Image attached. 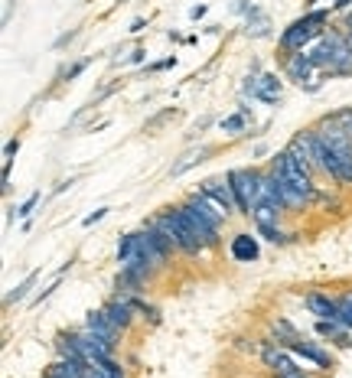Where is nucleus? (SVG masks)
Returning a JSON list of instances; mask_svg holds the SVG:
<instances>
[{"label": "nucleus", "instance_id": "obj_33", "mask_svg": "<svg viewBox=\"0 0 352 378\" xmlns=\"http://www.w3.org/2000/svg\"><path fill=\"white\" fill-rule=\"evenodd\" d=\"M346 29H352V13H349V17H346Z\"/></svg>", "mask_w": 352, "mask_h": 378}, {"label": "nucleus", "instance_id": "obj_23", "mask_svg": "<svg viewBox=\"0 0 352 378\" xmlns=\"http://www.w3.org/2000/svg\"><path fill=\"white\" fill-rule=\"evenodd\" d=\"M36 202H39V192H33V196H29L27 202H23V206L17 209V216H20V218H27L29 212H33V209H36Z\"/></svg>", "mask_w": 352, "mask_h": 378}, {"label": "nucleus", "instance_id": "obj_14", "mask_svg": "<svg viewBox=\"0 0 352 378\" xmlns=\"http://www.w3.org/2000/svg\"><path fill=\"white\" fill-rule=\"evenodd\" d=\"M88 362L82 359H59L46 369V378H85Z\"/></svg>", "mask_w": 352, "mask_h": 378}, {"label": "nucleus", "instance_id": "obj_21", "mask_svg": "<svg viewBox=\"0 0 352 378\" xmlns=\"http://www.w3.org/2000/svg\"><path fill=\"white\" fill-rule=\"evenodd\" d=\"M330 121H333V124H339V127H343V131L352 137V108H343V111L330 114Z\"/></svg>", "mask_w": 352, "mask_h": 378}, {"label": "nucleus", "instance_id": "obj_7", "mask_svg": "<svg viewBox=\"0 0 352 378\" xmlns=\"http://www.w3.org/2000/svg\"><path fill=\"white\" fill-rule=\"evenodd\" d=\"M199 192H206V196L225 212V218H229L232 212H238V199H235V189H232L229 180H202Z\"/></svg>", "mask_w": 352, "mask_h": 378}, {"label": "nucleus", "instance_id": "obj_31", "mask_svg": "<svg viewBox=\"0 0 352 378\" xmlns=\"http://www.w3.org/2000/svg\"><path fill=\"white\" fill-rule=\"evenodd\" d=\"M143 56H147V49H134V52H131V62H141Z\"/></svg>", "mask_w": 352, "mask_h": 378}, {"label": "nucleus", "instance_id": "obj_5", "mask_svg": "<svg viewBox=\"0 0 352 378\" xmlns=\"http://www.w3.org/2000/svg\"><path fill=\"white\" fill-rule=\"evenodd\" d=\"M316 62L310 56H307V52H294V56H287V62H284V72H287V78H290V82H297V85L300 88H310V92H316V88H320V82H314L316 78Z\"/></svg>", "mask_w": 352, "mask_h": 378}, {"label": "nucleus", "instance_id": "obj_26", "mask_svg": "<svg viewBox=\"0 0 352 378\" xmlns=\"http://www.w3.org/2000/svg\"><path fill=\"white\" fill-rule=\"evenodd\" d=\"M85 66H88V59H82V62H76V66L69 69L66 72V78H76V76H82V72H85Z\"/></svg>", "mask_w": 352, "mask_h": 378}, {"label": "nucleus", "instance_id": "obj_2", "mask_svg": "<svg viewBox=\"0 0 352 378\" xmlns=\"http://www.w3.org/2000/svg\"><path fill=\"white\" fill-rule=\"evenodd\" d=\"M153 225L160 228L163 235L170 238V245L173 248H180L183 255H190V258H196L202 251V241H199V235H196V228H192V222L186 218V212H183V206L180 209H167V212H160V216H153L150 218Z\"/></svg>", "mask_w": 352, "mask_h": 378}, {"label": "nucleus", "instance_id": "obj_22", "mask_svg": "<svg viewBox=\"0 0 352 378\" xmlns=\"http://www.w3.org/2000/svg\"><path fill=\"white\" fill-rule=\"evenodd\" d=\"M336 320H339L343 326H349V330H352V293L339 300V316H336Z\"/></svg>", "mask_w": 352, "mask_h": 378}, {"label": "nucleus", "instance_id": "obj_27", "mask_svg": "<svg viewBox=\"0 0 352 378\" xmlns=\"http://www.w3.org/2000/svg\"><path fill=\"white\" fill-rule=\"evenodd\" d=\"M206 10H209L206 4H196V7L190 10V20H202V17H206Z\"/></svg>", "mask_w": 352, "mask_h": 378}, {"label": "nucleus", "instance_id": "obj_12", "mask_svg": "<svg viewBox=\"0 0 352 378\" xmlns=\"http://www.w3.org/2000/svg\"><path fill=\"white\" fill-rule=\"evenodd\" d=\"M307 310L314 313L316 320H336L339 316V300H330L326 293H307Z\"/></svg>", "mask_w": 352, "mask_h": 378}, {"label": "nucleus", "instance_id": "obj_32", "mask_svg": "<svg viewBox=\"0 0 352 378\" xmlns=\"http://www.w3.org/2000/svg\"><path fill=\"white\" fill-rule=\"evenodd\" d=\"M346 39H349V49H352V29H346Z\"/></svg>", "mask_w": 352, "mask_h": 378}, {"label": "nucleus", "instance_id": "obj_20", "mask_svg": "<svg viewBox=\"0 0 352 378\" xmlns=\"http://www.w3.org/2000/svg\"><path fill=\"white\" fill-rule=\"evenodd\" d=\"M36 277H39V274H36V271H33V274L27 277V281L20 284L17 290H10V293H7V303H17V300H23V297H27V293H29V287L36 284Z\"/></svg>", "mask_w": 352, "mask_h": 378}, {"label": "nucleus", "instance_id": "obj_17", "mask_svg": "<svg viewBox=\"0 0 352 378\" xmlns=\"http://www.w3.org/2000/svg\"><path fill=\"white\" fill-rule=\"evenodd\" d=\"M219 127H222L225 134H232V137H238V134H245V131H248V114H245V111L229 114L225 121H219Z\"/></svg>", "mask_w": 352, "mask_h": 378}, {"label": "nucleus", "instance_id": "obj_10", "mask_svg": "<svg viewBox=\"0 0 352 378\" xmlns=\"http://www.w3.org/2000/svg\"><path fill=\"white\" fill-rule=\"evenodd\" d=\"M232 258H235L238 265H251V261H258V241L251 232H238L235 238H232V245H229Z\"/></svg>", "mask_w": 352, "mask_h": 378}, {"label": "nucleus", "instance_id": "obj_18", "mask_svg": "<svg viewBox=\"0 0 352 378\" xmlns=\"http://www.w3.org/2000/svg\"><path fill=\"white\" fill-rule=\"evenodd\" d=\"M206 153H209V150H206V147H199V150H190V153H186V157H183V160H180V163H176V167H173V170H170V176H183V173L190 170V167H196V163H202V160H206Z\"/></svg>", "mask_w": 352, "mask_h": 378}, {"label": "nucleus", "instance_id": "obj_3", "mask_svg": "<svg viewBox=\"0 0 352 378\" xmlns=\"http://www.w3.org/2000/svg\"><path fill=\"white\" fill-rule=\"evenodd\" d=\"M326 23H330V13H326V10H310L307 17L294 20V23L284 29V36H281V49H284L287 56L304 52L310 39L323 36V33H326Z\"/></svg>", "mask_w": 352, "mask_h": 378}, {"label": "nucleus", "instance_id": "obj_28", "mask_svg": "<svg viewBox=\"0 0 352 378\" xmlns=\"http://www.w3.org/2000/svg\"><path fill=\"white\" fill-rule=\"evenodd\" d=\"M173 62H176V59H163V62H153V66H150V72H163V69H170Z\"/></svg>", "mask_w": 352, "mask_h": 378}, {"label": "nucleus", "instance_id": "obj_16", "mask_svg": "<svg viewBox=\"0 0 352 378\" xmlns=\"http://www.w3.org/2000/svg\"><path fill=\"white\" fill-rule=\"evenodd\" d=\"M141 258H137V232H131V235H124L121 241H118V265L121 267H131L137 265Z\"/></svg>", "mask_w": 352, "mask_h": 378}, {"label": "nucleus", "instance_id": "obj_13", "mask_svg": "<svg viewBox=\"0 0 352 378\" xmlns=\"http://www.w3.org/2000/svg\"><path fill=\"white\" fill-rule=\"evenodd\" d=\"M287 349L294 352V356H300V359H310L316 369H333V359H330V352H323L320 346H314V342L297 340V342H290Z\"/></svg>", "mask_w": 352, "mask_h": 378}, {"label": "nucleus", "instance_id": "obj_34", "mask_svg": "<svg viewBox=\"0 0 352 378\" xmlns=\"http://www.w3.org/2000/svg\"><path fill=\"white\" fill-rule=\"evenodd\" d=\"M307 4H316V0H307Z\"/></svg>", "mask_w": 352, "mask_h": 378}, {"label": "nucleus", "instance_id": "obj_30", "mask_svg": "<svg viewBox=\"0 0 352 378\" xmlns=\"http://www.w3.org/2000/svg\"><path fill=\"white\" fill-rule=\"evenodd\" d=\"M277 378H307V375H304V372H300V369H294V372H281V375H277Z\"/></svg>", "mask_w": 352, "mask_h": 378}, {"label": "nucleus", "instance_id": "obj_24", "mask_svg": "<svg viewBox=\"0 0 352 378\" xmlns=\"http://www.w3.org/2000/svg\"><path fill=\"white\" fill-rule=\"evenodd\" d=\"M85 378H111V372H108V365H88L85 369Z\"/></svg>", "mask_w": 352, "mask_h": 378}, {"label": "nucleus", "instance_id": "obj_8", "mask_svg": "<svg viewBox=\"0 0 352 378\" xmlns=\"http://www.w3.org/2000/svg\"><path fill=\"white\" fill-rule=\"evenodd\" d=\"M261 359H265V365L271 372H277V375H281V372H294V369H300V365H297V356L294 352H287V346H281V342H267L265 349H261Z\"/></svg>", "mask_w": 352, "mask_h": 378}, {"label": "nucleus", "instance_id": "obj_9", "mask_svg": "<svg viewBox=\"0 0 352 378\" xmlns=\"http://www.w3.org/2000/svg\"><path fill=\"white\" fill-rule=\"evenodd\" d=\"M85 326H88L92 332H95V336H101V340H105L108 346H111V349L118 346V332H121V330H118L115 323L108 320V313H105V310H92V313H88V316H85Z\"/></svg>", "mask_w": 352, "mask_h": 378}, {"label": "nucleus", "instance_id": "obj_6", "mask_svg": "<svg viewBox=\"0 0 352 378\" xmlns=\"http://www.w3.org/2000/svg\"><path fill=\"white\" fill-rule=\"evenodd\" d=\"M245 92L251 94V98H258V102H265V104H281V78L271 76V72L248 76Z\"/></svg>", "mask_w": 352, "mask_h": 378}, {"label": "nucleus", "instance_id": "obj_29", "mask_svg": "<svg viewBox=\"0 0 352 378\" xmlns=\"http://www.w3.org/2000/svg\"><path fill=\"white\" fill-rule=\"evenodd\" d=\"M105 365H108V372H111V378H124V375H121V369H118V362H115V359H111V362H105Z\"/></svg>", "mask_w": 352, "mask_h": 378}, {"label": "nucleus", "instance_id": "obj_4", "mask_svg": "<svg viewBox=\"0 0 352 378\" xmlns=\"http://www.w3.org/2000/svg\"><path fill=\"white\" fill-rule=\"evenodd\" d=\"M258 180H261V173H255V170H232L229 173V183H232V189H235L238 212H241V216H251V209L258 206Z\"/></svg>", "mask_w": 352, "mask_h": 378}, {"label": "nucleus", "instance_id": "obj_15", "mask_svg": "<svg viewBox=\"0 0 352 378\" xmlns=\"http://www.w3.org/2000/svg\"><path fill=\"white\" fill-rule=\"evenodd\" d=\"M245 23H248V36H267L271 33V20L261 7H251L245 13Z\"/></svg>", "mask_w": 352, "mask_h": 378}, {"label": "nucleus", "instance_id": "obj_11", "mask_svg": "<svg viewBox=\"0 0 352 378\" xmlns=\"http://www.w3.org/2000/svg\"><path fill=\"white\" fill-rule=\"evenodd\" d=\"M101 310L108 313V320L115 323L118 330H127V326L134 323V307L127 303V297H121V293H118L115 300H108L105 307H101Z\"/></svg>", "mask_w": 352, "mask_h": 378}, {"label": "nucleus", "instance_id": "obj_25", "mask_svg": "<svg viewBox=\"0 0 352 378\" xmlns=\"http://www.w3.org/2000/svg\"><path fill=\"white\" fill-rule=\"evenodd\" d=\"M105 216H108V209H95L92 216H85V222H82V225H85V228H92V225H95V222H101V218H105Z\"/></svg>", "mask_w": 352, "mask_h": 378}, {"label": "nucleus", "instance_id": "obj_1", "mask_svg": "<svg viewBox=\"0 0 352 378\" xmlns=\"http://www.w3.org/2000/svg\"><path fill=\"white\" fill-rule=\"evenodd\" d=\"M304 52L330 76H352V49L346 33H339V29H326L320 43L314 49H304Z\"/></svg>", "mask_w": 352, "mask_h": 378}, {"label": "nucleus", "instance_id": "obj_19", "mask_svg": "<svg viewBox=\"0 0 352 378\" xmlns=\"http://www.w3.org/2000/svg\"><path fill=\"white\" fill-rule=\"evenodd\" d=\"M258 232L274 245H287V232H281V225H258Z\"/></svg>", "mask_w": 352, "mask_h": 378}]
</instances>
